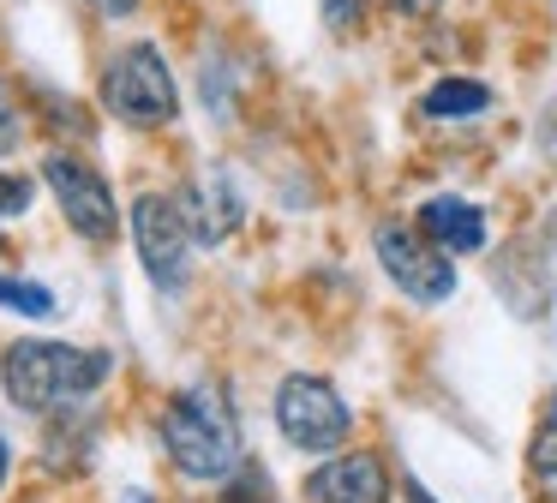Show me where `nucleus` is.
<instances>
[{
    "label": "nucleus",
    "instance_id": "4468645a",
    "mask_svg": "<svg viewBox=\"0 0 557 503\" xmlns=\"http://www.w3.org/2000/svg\"><path fill=\"white\" fill-rule=\"evenodd\" d=\"M222 503H276V486L258 462H240L228 479H222Z\"/></svg>",
    "mask_w": 557,
    "mask_h": 503
},
{
    "label": "nucleus",
    "instance_id": "5701e85b",
    "mask_svg": "<svg viewBox=\"0 0 557 503\" xmlns=\"http://www.w3.org/2000/svg\"><path fill=\"white\" fill-rule=\"evenodd\" d=\"M0 252H7V234H0Z\"/></svg>",
    "mask_w": 557,
    "mask_h": 503
},
{
    "label": "nucleus",
    "instance_id": "f03ea898",
    "mask_svg": "<svg viewBox=\"0 0 557 503\" xmlns=\"http://www.w3.org/2000/svg\"><path fill=\"white\" fill-rule=\"evenodd\" d=\"M157 431H162V455L174 462V474L198 479V486H222V479L246 462L240 419H234L228 395H222L216 383L174 390L169 407H162V419H157Z\"/></svg>",
    "mask_w": 557,
    "mask_h": 503
},
{
    "label": "nucleus",
    "instance_id": "1a4fd4ad",
    "mask_svg": "<svg viewBox=\"0 0 557 503\" xmlns=\"http://www.w3.org/2000/svg\"><path fill=\"white\" fill-rule=\"evenodd\" d=\"M174 204H181V216H186V228H193L198 246H222V240L240 228V216H246L240 192L228 186V174H222V168L186 180V186L174 192Z\"/></svg>",
    "mask_w": 557,
    "mask_h": 503
},
{
    "label": "nucleus",
    "instance_id": "7ed1b4c3",
    "mask_svg": "<svg viewBox=\"0 0 557 503\" xmlns=\"http://www.w3.org/2000/svg\"><path fill=\"white\" fill-rule=\"evenodd\" d=\"M102 108L133 132H162L181 120V84L174 66L157 42H121L102 60V84H97Z\"/></svg>",
    "mask_w": 557,
    "mask_h": 503
},
{
    "label": "nucleus",
    "instance_id": "6e6552de",
    "mask_svg": "<svg viewBox=\"0 0 557 503\" xmlns=\"http://www.w3.org/2000/svg\"><path fill=\"white\" fill-rule=\"evenodd\" d=\"M306 503H389V474L377 455H330L306 474Z\"/></svg>",
    "mask_w": 557,
    "mask_h": 503
},
{
    "label": "nucleus",
    "instance_id": "4be33fe9",
    "mask_svg": "<svg viewBox=\"0 0 557 503\" xmlns=\"http://www.w3.org/2000/svg\"><path fill=\"white\" fill-rule=\"evenodd\" d=\"M126 503H150V498H126Z\"/></svg>",
    "mask_w": 557,
    "mask_h": 503
},
{
    "label": "nucleus",
    "instance_id": "0eeeda50",
    "mask_svg": "<svg viewBox=\"0 0 557 503\" xmlns=\"http://www.w3.org/2000/svg\"><path fill=\"white\" fill-rule=\"evenodd\" d=\"M133 246L145 275L162 287V294H181L186 287V258H193V228H186L174 192H138L133 198Z\"/></svg>",
    "mask_w": 557,
    "mask_h": 503
},
{
    "label": "nucleus",
    "instance_id": "423d86ee",
    "mask_svg": "<svg viewBox=\"0 0 557 503\" xmlns=\"http://www.w3.org/2000/svg\"><path fill=\"white\" fill-rule=\"evenodd\" d=\"M377 263L384 275L413 299V306H444L456 294V263H449L444 246L425 240L420 222H377Z\"/></svg>",
    "mask_w": 557,
    "mask_h": 503
},
{
    "label": "nucleus",
    "instance_id": "f257e3e1",
    "mask_svg": "<svg viewBox=\"0 0 557 503\" xmlns=\"http://www.w3.org/2000/svg\"><path fill=\"white\" fill-rule=\"evenodd\" d=\"M114 378L109 347H73V342H13L0 354V390L25 414H66L90 402Z\"/></svg>",
    "mask_w": 557,
    "mask_h": 503
},
{
    "label": "nucleus",
    "instance_id": "a211bd4d",
    "mask_svg": "<svg viewBox=\"0 0 557 503\" xmlns=\"http://www.w3.org/2000/svg\"><path fill=\"white\" fill-rule=\"evenodd\" d=\"M384 7H389V19H401V24H425L444 0H384Z\"/></svg>",
    "mask_w": 557,
    "mask_h": 503
},
{
    "label": "nucleus",
    "instance_id": "9b49d317",
    "mask_svg": "<svg viewBox=\"0 0 557 503\" xmlns=\"http://www.w3.org/2000/svg\"><path fill=\"white\" fill-rule=\"evenodd\" d=\"M425 114L432 120H473V114H485L492 108V84H480V78H437L432 90H425Z\"/></svg>",
    "mask_w": 557,
    "mask_h": 503
},
{
    "label": "nucleus",
    "instance_id": "2eb2a0df",
    "mask_svg": "<svg viewBox=\"0 0 557 503\" xmlns=\"http://www.w3.org/2000/svg\"><path fill=\"white\" fill-rule=\"evenodd\" d=\"M318 12H324V30L336 36V42H348V36L366 30V19H372V0H318Z\"/></svg>",
    "mask_w": 557,
    "mask_h": 503
},
{
    "label": "nucleus",
    "instance_id": "ddd939ff",
    "mask_svg": "<svg viewBox=\"0 0 557 503\" xmlns=\"http://www.w3.org/2000/svg\"><path fill=\"white\" fill-rule=\"evenodd\" d=\"M0 306L18 311V318H54V294L42 282H25V275H0Z\"/></svg>",
    "mask_w": 557,
    "mask_h": 503
},
{
    "label": "nucleus",
    "instance_id": "20e7f679",
    "mask_svg": "<svg viewBox=\"0 0 557 503\" xmlns=\"http://www.w3.org/2000/svg\"><path fill=\"white\" fill-rule=\"evenodd\" d=\"M276 426L282 438L300 455H330L348 443L354 431V407L336 395V383L318 378V371H294L276 383Z\"/></svg>",
    "mask_w": 557,
    "mask_h": 503
},
{
    "label": "nucleus",
    "instance_id": "412c9836",
    "mask_svg": "<svg viewBox=\"0 0 557 503\" xmlns=\"http://www.w3.org/2000/svg\"><path fill=\"white\" fill-rule=\"evenodd\" d=\"M0 486H7V438H0Z\"/></svg>",
    "mask_w": 557,
    "mask_h": 503
},
{
    "label": "nucleus",
    "instance_id": "aec40b11",
    "mask_svg": "<svg viewBox=\"0 0 557 503\" xmlns=\"http://www.w3.org/2000/svg\"><path fill=\"white\" fill-rule=\"evenodd\" d=\"M408 503H437V498H432L425 486H413V479H408Z\"/></svg>",
    "mask_w": 557,
    "mask_h": 503
},
{
    "label": "nucleus",
    "instance_id": "9d476101",
    "mask_svg": "<svg viewBox=\"0 0 557 503\" xmlns=\"http://www.w3.org/2000/svg\"><path fill=\"white\" fill-rule=\"evenodd\" d=\"M420 228L432 246H444L449 258H468V252L485 246V210L468 198H432L420 204Z\"/></svg>",
    "mask_w": 557,
    "mask_h": 503
},
{
    "label": "nucleus",
    "instance_id": "f3484780",
    "mask_svg": "<svg viewBox=\"0 0 557 503\" xmlns=\"http://www.w3.org/2000/svg\"><path fill=\"white\" fill-rule=\"evenodd\" d=\"M30 198H37L30 174H0V216H25Z\"/></svg>",
    "mask_w": 557,
    "mask_h": 503
},
{
    "label": "nucleus",
    "instance_id": "6ab92c4d",
    "mask_svg": "<svg viewBox=\"0 0 557 503\" xmlns=\"http://www.w3.org/2000/svg\"><path fill=\"white\" fill-rule=\"evenodd\" d=\"M90 12H102V19H133L138 7H145V0H85Z\"/></svg>",
    "mask_w": 557,
    "mask_h": 503
},
{
    "label": "nucleus",
    "instance_id": "f8f14e48",
    "mask_svg": "<svg viewBox=\"0 0 557 503\" xmlns=\"http://www.w3.org/2000/svg\"><path fill=\"white\" fill-rule=\"evenodd\" d=\"M528 474H533V486H540V498L557 503V390L545 395L540 426H533V438H528Z\"/></svg>",
    "mask_w": 557,
    "mask_h": 503
},
{
    "label": "nucleus",
    "instance_id": "39448f33",
    "mask_svg": "<svg viewBox=\"0 0 557 503\" xmlns=\"http://www.w3.org/2000/svg\"><path fill=\"white\" fill-rule=\"evenodd\" d=\"M42 186L54 192L66 228H73L85 246H109V240L121 234V204H114V186L102 180V168L85 162V156L54 150L49 162H42Z\"/></svg>",
    "mask_w": 557,
    "mask_h": 503
},
{
    "label": "nucleus",
    "instance_id": "dca6fc26",
    "mask_svg": "<svg viewBox=\"0 0 557 503\" xmlns=\"http://www.w3.org/2000/svg\"><path fill=\"white\" fill-rule=\"evenodd\" d=\"M18 144H25V102H18V90L0 72V156H13Z\"/></svg>",
    "mask_w": 557,
    "mask_h": 503
}]
</instances>
